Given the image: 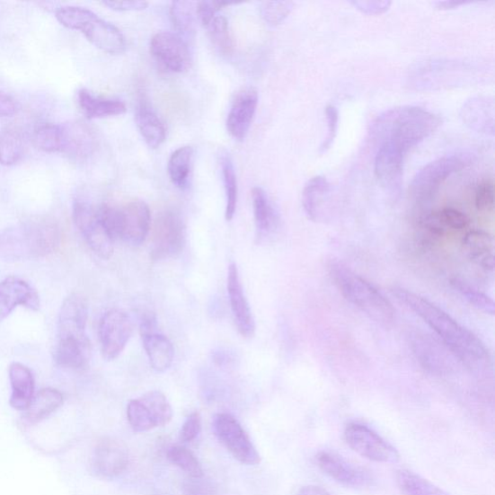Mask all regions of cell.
Instances as JSON below:
<instances>
[{
	"instance_id": "obj_1",
	"label": "cell",
	"mask_w": 495,
	"mask_h": 495,
	"mask_svg": "<svg viewBox=\"0 0 495 495\" xmlns=\"http://www.w3.org/2000/svg\"><path fill=\"white\" fill-rule=\"evenodd\" d=\"M392 294L434 330L455 359L475 370L489 364L490 353L484 342L447 313L408 289L395 287Z\"/></svg>"
},
{
	"instance_id": "obj_2",
	"label": "cell",
	"mask_w": 495,
	"mask_h": 495,
	"mask_svg": "<svg viewBox=\"0 0 495 495\" xmlns=\"http://www.w3.org/2000/svg\"><path fill=\"white\" fill-rule=\"evenodd\" d=\"M441 124L439 117L420 107L405 106L385 111L374 121L370 134L379 146L387 144L405 155L433 135Z\"/></svg>"
},
{
	"instance_id": "obj_3",
	"label": "cell",
	"mask_w": 495,
	"mask_h": 495,
	"mask_svg": "<svg viewBox=\"0 0 495 495\" xmlns=\"http://www.w3.org/2000/svg\"><path fill=\"white\" fill-rule=\"evenodd\" d=\"M60 243L56 223L46 219L25 222L0 233V260L16 262L47 257L58 249Z\"/></svg>"
},
{
	"instance_id": "obj_4",
	"label": "cell",
	"mask_w": 495,
	"mask_h": 495,
	"mask_svg": "<svg viewBox=\"0 0 495 495\" xmlns=\"http://www.w3.org/2000/svg\"><path fill=\"white\" fill-rule=\"evenodd\" d=\"M327 269L340 293L354 306L376 323L387 324L394 320L395 310L391 302L349 266L338 260H331Z\"/></svg>"
},
{
	"instance_id": "obj_5",
	"label": "cell",
	"mask_w": 495,
	"mask_h": 495,
	"mask_svg": "<svg viewBox=\"0 0 495 495\" xmlns=\"http://www.w3.org/2000/svg\"><path fill=\"white\" fill-rule=\"evenodd\" d=\"M56 18L69 30L82 32L88 41L103 52L120 55L126 49L123 33L110 22L100 18L90 9L81 6H62Z\"/></svg>"
},
{
	"instance_id": "obj_6",
	"label": "cell",
	"mask_w": 495,
	"mask_h": 495,
	"mask_svg": "<svg viewBox=\"0 0 495 495\" xmlns=\"http://www.w3.org/2000/svg\"><path fill=\"white\" fill-rule=\"evenodd\" d=\"M471 162L468 156L451 155L428 164L414 177L411 185L412 197L420 202L430 200L438 194L448 177L467 168Z\"/></svg>"
},
{
	"instance_id": "obj_7",
	"label": "cell",
	"mask_w": 495,
	"mask_h": 495,
	"mask_svg": "<svg viewBox=\"0 0 495 495\" xmlns=\"http://www.w3.org/2000/svg\"><path fill=\"white\" fill-rule=\"evenodd\" d=\"M186 245V225L172 210L162 212L152 231L150 258L159 261L180 255Z\"/></svg>"
},
{
	"instance_id": "obj_8",
	"label": "cell",
	"mask_w": 495,
	"mask_h": 495,
	"mask_svg": "<svg viewBox=\"0 0 495 495\" xmlns=\"http://www.w3.org/2000/svg\"><path fill=\"white\" fill-rule=\"evenodd\" d=\"M213 429L216 437L238 462L247 465H257L261 463V455L257 448L233 415L228 413L216 415Z\"/></svg>"
},
{
	"instance_id": "obj_9",
	"label": "cell",
	"mask_w": 495,
	"mask_h": 495,
	"mask_svg": "<svg viewBox=\"0 0 495 495\" xmlns=\"http://www.w3.org/2000/svg\"><path fill=\"white\" fill-rule=\"evenodd\" d=\"M348 446L363 458L383 464H395L400 460L397 449L375 430L361 423H349L345 429Z\"/></svg>"
},
{
	"instance_id": "obj_10",
	"label": "cell",
	"mask_w": 495,
	"mask_h": 495,
	"mask_svg": "<svg viewBox=\"0 0 495 495\" xmlns=\"http://www.w3.org/2000/svg\"><path fill=\"white\" fill-rule=\"evenodd\" d=\"M133 331L134 324L128 314L119 309L107 312L99 324L101 352L104 359H117L128 344Z\"/></svg>"
},
{
	"instance_id": "obj_11",
	"label": "cell",
	"mask_w": 495,
	"mask_h": 495,
	"mask_svg": "<svg viewBox=\"0 0 495 495\" xmlns=\"http://www.w3.org/2000/svg\"><path fill=\"white\" fill-rule=\"evenodd\" d=\"M73 220L90 248L102 259L109 260L113 253V241L101 225L97 208L84 199H75Z\"/></svg>"
},
{
	"instance_id": "obj_12",
	"label": "cell",
	"mask_w": 495,
	"mask_h": 495,
	"mask_svg": "<svg viewBox=\"0 0 495 495\" xmlns=\"http://www.w3.org/2000/svg\"><path fill=\"white\" fill-rule=\"evenodd\" d=\"M150 52L159 65L172 73H182L191 66L189 44L180 35L161 31L152 37Z\"/></svg>"
},
{
	"instance_id": "obj_13",
	"label": "cell",
	"mask_w": 495,
	"mask_h": 495,
	"mask_svg": "<svg viewBox=\"0 0 495 495\" xmlns=\"http://www.w3.org/2000/svg\"><path fill=\"white\" fill-rule=\"evenodd\" d=\"M315 461L323 473L342 486L361 489L373 485L374 478L369 472L336 453L322 451Z\"/></svg>"
},
{
	"instance_id": "obj_14",
	"label": "cell",
	"mask_w": 495,
	"mask_h": 495,
	"mask_svg": "<svg viewBox=\"0 0 495 495\" xmlns=\"http://www.w3.org/2000/svg\"><path fill=\"white\" fill-rule=\"evenodd\" d=\"M151 227V213L143 200H132L119 208V240L126 244L141 246L147 238Z\"/></svg>"
},
{
	"instance_id": "obj_15",
	"label": "cell",
	"mask_w": 495,
	"mask_h": 495,
	"mask_svg": "<svg viewBox=\"0 0 495 495\" xmlns=\"http://www.w3.org/2000/svg\"><path fill=\"white\" fill-rule=\"evenodd\" d=\"M410 339L417 361L428 373L441 376L452 371L450 350L446 346H440L435 339L419 331L413 332Z\"/></svg>"
},
{
	"instance_id": "obj_16",
	"label": "cell",
	"mask_w": 495,
	"mask_h": 495,
	"mask_svg": "<svg viewBox=\"0 0 495 495\" xmlns=\"http://www.w3.org/2000/svg\"><path fill=\"white\" fill-rule=\"evenodd\" d=\"M258 105L259 94L255 88H244L235 95L227 114L226 129L236 141H244L248 136Z\"/></svg>"
},
{
	"instance_id": "obj_17",
	"label": "cell",
	"mask_w": 495,
	"mask_h": 495,
	"mask_svg": "<svg viewBox=\"0 0 495 495\" xmlns=\"http://www.w3.org/2000/svg\"><path fill=\"white\" fill-rule=\"evenodd\" d=\"M406 155L400 149L379 145L375 159V173L380 184L391 194L401 191Z\"/></svg>"
},
{
	"instance_id": "obj_18",
	"label": "cell",
	"mask_w": 495,
	"mask_h": 495,
	"mask_svg": "<svg viewBox=\"0 0 495 495\" xmlns=\"http://www.w3.org/2000/svg\"><path fill=\"white\" fill-rule=\"evenodd\" d=\"M19 306L38 311L40 298L28 282L11 276L0 282V323Z\"/></svg>"
},
{
	"instance_id": "obj_19",
	"label": "cell",
	"mask_w": 495,
	"mask_h": 495,
	"mask_svg": "<svg viewBox=\"0 0 495 495\" xmlns=\"http://www.w3.org/2000/svg\"><path fill=\"white\" fill-rule=\"evenodd\" d=\"M302 205L307 217L314 223H325L332 216V188L323 176L313 177L305 185Z\"/></svg>"
},
{
	"instance_id": "obj_20",
	"label": "cell",
	"mask_w": 495,
	"mask_h": 495,
	"mask_svg": "<svg viewBox=\"0 0 495 495\" xmlns=\"http://www.w3.org/2000/svg\"><path fill=\"white\" fill-rule=\"evenodd\" d=\"M129 452L124 444L112 438L100 440L93 456L94 473L103 478H114L126 471Z\"/></svg>"
},
{
	"instance_id": "obj_21",
	"label": "cell",
	"mask_w": 495,
	"mask_h": 495,
	"mask_svg": "<svg viewBox=\"0 0 495 495\" xmlns=\"http://www.w3.org/2000/svg\"><path fill=\"white\" fill-rule=\"evenodd\" d=\"M98 146L96 133L83 122L62 124V146L60 154L74 160H85L95 154Z\"/></svg>"
},
{
	"instance_id": "obj_22",
	"label": "cell",
	"mask_w": 495,
	"mask_h": 495,
	"mask_svg": "<svg viewBox=\"0 0 495 495\" xmlns=\"http://www.w3.org/2000/svg\"><path fill=\"white\" fill-rule=\"evenodd\" d=\"M227 294L238 332L245 338H252L256 332V323L234 263L227 271Z\"/></svg>"
},
{
	"instance_id": "obj_23",
	"label": "cell",
	"mask_w": 495,
	"mask_h": 495,
	"mask_svg": "<svg viewBox=\"0 0 495 495\" xmlns=\"http://www.w3.org/2000/svg\"><path fill=\"white\" fill-rule=\"evenodd\" d=\"M88 317L86 301L79 295L70 296L62 304L58 317L57 339L87 338L85 328Z\"/></svg>"
},
{
	"instance_id": "obj_24",
	"label": "cell",
	"mask_w": 495,
	"mask_h": 495,
	"mask_svg": "<svg viewBox=\"0 0 495 495\" xmlns=\"http://www.w3.org/2000/svg\"><path fill=\"white\" fill-rule=\"evenodd\" d=\"M469 219L462 211L451 208L431 212L420 220L424 236L435 241L449 231H462L468 225Z\"/></svg>"
},
{
	"instance_id": "obj_25",
	"label": "cell",
	"mask_w": 495,
	"mask_h": 495,
	"mask_svg": "<svg viewBox=\"0 0 495 495\" xmlns=\"http://www.w3.org/2000/svg\"><path fill=\"white\" fill-rule=\"evenodd\" d=\"M92 346L90 339H57L55 350L56 362L71 370H84L91 361Z\"/></svg>"
},
{
	"instance_id": "obj_26",
	"label": "cell",
	"mask_w": 495,
	"mask_h": 495,
	"mask_svg": "<svg viewBox=\"0 0 495 495\" xmlns=\"http://www.w3.org/2000/svg\"><path fill=\"white\" fill-rule=\"evenodd\" d=\"M9 378L12 389L10 404L16 411L28 409L34 397V377L27 366L12 363L9 367Z\"/></svg>"
},
{
	"instance_id": "obj_27",
	"label": "cell",
	"mask_w": 495,
	"mask_h": 495,
	"mask_svg": "<svg viewBox=\"0 0 495 495\" xmlns=\"http://www.w3.org/2000/svg\"><path fill=\"white\" fill-rule=\"evenodd\" d=\"M77 100L79 107L88 119L119 117L127 110L121 100L95 95L86 88L79 91Z\"/></svg>"
},
{
	"instance_id": "obj_28",
	"label": "cell",
	"mask_w": 495,
	"mask_h": 495,
	"mask_svg": "<svg viewBox=\"0 0 495 495\" xmlns=\"http://www.w3.org/2000/svg\"><path fill=\"white\" fill-rule=\"evenodd\" d=\"M135 120L139 133L150 148L157 149L166 141V127L146 102L141 101L137 105Z\"/></svg>"
},
{
	"instance_id": "obj_29",
	"label": "cell",
	"mask_w": 495,
	"mask_h": 495,
	"mask_svg": "<svg viewBox=\"0 0 495 495\" xmlns=\"http://www.w3.org/2000/svg\"><path fill=\"white\" fill-rule=\"evenodd\" d=\"M464 122L469 128L487 135H493L494 105L488 98L477 97L466 102L461 110Z\"/></svg>"
},
{
	"instance_id": "obj_30",
	"label": "cell",
	"mask_w": 495,
	"mask_h": 495,
	"mask_svg": "<svg viewBox=\"0 0 495 495\" xmlns=\"http://www.w3.org/2000/svg\"><path fill=\"white\" fill-rule=\"evenodd\" d=\"M464 250L469 259L482 270H494V239L483 231H472L463 240Z\"/></svg>"
},
{
	"instance_id": "obj_31",
	"label": "cell",
	"mask_w": 495,
	"mask_h": 495,
	"mask_svg": "<svg viewBox=\"0 0 495 495\" xmlns=\"http://www.w3.org/2000/svg\"><path fill=\"white\" fill-rule=\"evenodd\" d=\"M253 216L259 238L272 234L278 225V216L268 194L261 187H255L252 191Z\"/></svg>"
},
{
	"instance_id": "obj_32",
	"label": "cell",
	"mask_w": 495,
	"mask_h": 495,
	"mask_svg": "<svg viewBox=\"0 0 495 495\" xmlns=\"http://www.w3.org/2000/svg\"><path fill=\"white\" fill-rule=\"evenodd\" d=\"M63 403L61 393L53 388H45L38 392L24 411L23 420L30 425L40 423L57 411Z\"/></svg>"
},
{
	"instance_id": "obj_33",
	"label": "cell",
	"mask_w": 495,
	"mask_h": 495,
	"mask_svg": "<svg viewBox=\"0 0 495 495\" xmlns=\"http://www.w3.org/2000/svg\"><path fill=\"white\" fill-rule=\"evenodd\" d=\"M142 340L151 367L159 373L168 371L174 358L172 341L159 332L144 336Z\"/></svg>"
},
{
	"instance_id": "obj_34",
	"label": "cell",
	"mask_w": 495,
	"mask_h": 495,
	"mask_svg": "<svg viewBox=\"0 0 495 495\" xmlns=\"http://www.w3.org/2000/svg\"><path fill=\"white\" fill-rule=\"evenodd\" d=\"M195 150L193 146H185L176 149L168 164L170 180L173 185L181 190L188 188L193 170Z\"/></svg>"
},
{
	"instance_id": "obj_35",
	"label": "cell",
	"mask_w": 495,
	"mask_h": 495,
	"mask_svg": "<svg viewBox=\"0 0 495 495\" xmlns=\"http://www.w3.org/2000/svg\"><path fill=\"white\" fill-rule=\"evenodd\" d=\"M172 27L188 44L196 35L197 3L174 2L170 8Z\"/></svg>"
},
{
	"instance_id": "obj_36",
	"label": "cell",
	"mask_w": 495,
	"mask_h": 495,
	"mask_svg": "<svg viewBox=\"0 0 495 495\" xmlns=\"http://www.w3.org/2000/svg\"><path fill=\"white\" fill-rule=\"evenodd\" d=\"M24 152V138L16 127H7L0 132V164L13 166L21 161Z\"/></svg>"
},
{
	"instance_id": "obj_37",
	"label": "cell",
	"mask_w": 495,
	"mask_h": 495,
	"mask_svg": "<svg viewBox=\"0 0 495 495\" xmlns=\"http://www.w3.org/2000/svg\"><path fill=\"white\" fill-rule=\"evenodd\" d=\"M221 169L225 193V220L232 221L237 207L238 185L234 164L227 152L221 155Z\"/></svg>"
},
{
	"instance_id": "obj_38",
	"label": "cell",
	"mask_w": 495,
	"mask_h": 495,
	"mask_svg": "<svg viewBox=\"0 0 495 495\" xmlns=\"http://www.w3.org/2000/svg\"><path fill=\"white\" fill-rule=\"evenodd\" d=\"M397 483L404 495H449L429 480L405 469L398 472Z\"/></svg>"
},
{
	"instance_id": "obj_39",
	"label": "cell",
	"mask_w": 495,
	"mask_h": 495,
	"mask_svg": "<svg viewBox=\"0 0 495 495\" xmlns=\"http://www.w3.org/2000/svg\"><path fill=\"white\" fill-rule=\"evenodd\" d=\"M139 400L145 404L156 428L166 426L172 421V408L167 397L162 392H147Z\"/></svg>"
},
{
	"instance_id": "obj_40",
	"label": "cell",
	"mask_w": 495,
	"mask_h": 495,
	"mask_svg": "<svg viewBox=\"0 0 495 495\" xmlns=\"http://www.w3.org/2000/svg\"><path fill=\"white\" fill-rule=\"evenodd\" d=\"M208 29L210 40L219 54L224 57L232 56L234 42L227 20L224 16H216Z\"/></svg>"
},
{
	"instance_id": "obj_41",
	"label": "cell",
	"mask_w": 495,
	"mask_h": 495,
	"mask_svg": "<svg viewBox=\"0 0 495 495\" xmlns=\"http://www.w3.org/2000/svg\"><path fill=\"white\" fill-rule=\"evenodd\" d=\"M451 286L473 306L488 314H494V302L487 295L474 288L459 278H453Z\"/></svg>"
},
{
	"instance_id": "obj_42",
	"label": "cell",
	"mask_w": 495,
	"mask_h": 495,
	"mask_svg": "<svg viewBox=\"0 0 495 495\" xmlns=\"http://www.w3.org/2000/svg\"><path fill=\"white\" fill-rule=\"evenodd\" d=\"M168 459L188 475L199 479L203 476L202 467L192 451L182 446H172L168 451Z\"/></svg>"
},
{
	"instance_id": "obj_43",
	"label": "cell",
	"mask_w": 495,
	"mask_h": 495,
	"mask_svg": "<svg viewBox=\"0 0 495 495\" xmlns=\"http://www.w3.org/2000/svg\"><path fill=\"white\" fill-rule=\"evenodd\" d=\"M35 143L48 154L61 152L62 124H44L35 132Z\"/></svg>"
},
{
	"instance_id": "obj_44",
	"label": "cell",
	"mask_w": 495,
	"mask_h": 495,
	"mask_svg": "<svg viewBox=\"0 0 495 495\" xmlns=\"http://www.w3.org/2000/svg\"><path fill=\"white\" fill-rule=\"evenodd\" d=\"M127 419L132 429L137 433H145L156 428L154 420L141 400L130 401L127 406Z\"/></svg>"
},
{
	"instance_id": "obj_45",
	"label": "cell",
	"mask_w": 495,
	"mask_h": 495,
	"mask_svg": "<svg viewBox=\"0 0 495 495\" xmlns=\"http://www.w3.org/2000/svg\"><path fill=\"white\" fill-rule=\"evenodd\" d=\"M294 5L291 2H264L261 4V15L265 22L275 27L285 21Z\"/></svg>"
},
{
	"instance_id": "obj_46",
	"label": "cell",
	"mask_w": 495,
	"mask_h": 495,
	"mask_svg": "<svg viewBox=\"0 0 495 495\" xmlns=\"http://www.w3.org/2000/svg\"><path fill=\"white\" fill-rule=\"evenodd\" d=\"M326 119H327V135L323 139L321 146L320 152L322 155L331 148L334 144L339 126V111L333 105H328L325 109Z\"/></svg>"
},
{
	"instance_id": "obj_47",
	"label": "cell",
	"mask_w": 495,
	"mask_h": 495,
	"mask_svg": "<svg viewBox=\"0 0 495 495\" xmlns=\"http://www.w3.org/2000/svg\"><path fill=\"white\" fill-rule=\"evenodd\" d=\"M494 184L486 181L479 184L475 195V206L479 211L492 212L494 209Z\"/></svg>"
},
{
	"instance_id": "obj_48",
	"label": "cell",
	"mask_w": 495,
	"mask_h": 495,
	"mask_svg": "<svg viewBox=\"0 0 495 495\" xmlns=\"http://www.w3.org/2000/svg\"><path fill=\"white\" fill-rule=\"evenodd\" d=\"M237 4L236 3L228 2H200L197 3V16L205 27H208L209 23L216 17V14L226 6Z\"/></svg>"
},
{
	"instance_id": "obj_49",
	"label": "cell",
	"mask_w": 495,
	"mask_h": 495,
	"mask_svg": "<svg viewBox=\"0 0 495 495\" xmlns=\"http://www.w3.org/2000/svg\"><path fill=\"white\" fill-rule=\"evenodd\" d=\"M201 417L199 412L190 414L181 428L180 438L183 442H191L200 434Z\"/></svg>"
},
{
	"instance_id": "obj_50",
	"label": "cell",
	"mask_w": 495,
	"mask_h": 495,
	"mask_svg": "<svg viewBox=\"0 0 495 495\" xmlns=\"http://www.w3.org/2000/svg\"><path fill=\"white\" fill-rule=\"evenodd\" d=\"M19 110L18 102L9 94L0 91V119L15 116Z\"/></svg>"
},
{
	"instance_id": "obj_51",
	"label": "cell",
	"mask_w": 495,
	"mask_h": 495,
	"mask_svg": "<svg viewBox=\"0 0 495 495\" xmlns=\"http://www.w3.org/2000/svg\"><path fill=\"white\" fill-rule=\"evenodd\" d=\"M350 4L361 12L366 13V14L370 15L383 14L391 5L390 2H373V0H370V2H352Z\"/></svg>"
},
{
	"instance_id": "obj_52",
	"label": "cell",
	"mask_w": 495,
	"mask_h": 495,
	"mask_svg": "<svg viewBox=\"0 0 495 495\" xmlns=\"http://www.w3.org/2000/svg\"><path fill=\"white\" fill-rule=\"evenodd\" d=\"M102 4L118 12L142 11L148 6L146 2H104Z\"/></svg>"
},
{
	"instance_id": "obj_53",
	"label": "cell",
	"mask_w": 495,
	"mask_h": 495,
	"mask_svg": "<svg viewBox=\"0 0 495 495\" xmlns=\"http://www.w3.org/2000/svg\"><path fill=\"white\" fill-rule=\"evenodd\" d=\"M156 332H158L156 315L150 312L145 314L141 321V325H139V333H141V337Z\"/></svg>"
},
{
	"instance_id": "obj_54",
	"label": "cell",
	"mask_w": 495,
	"mask_h": 495,
	"mask_svg": "<svg viewBox=\"0 0 495 495\" xmlns=\"http://www.w3.org/2000/svg\"><path fill=\"white\" fill-rule=\"evenodd\" d=\"M297 495H330V493L317 486H306L300 489Z\"/></svg>"
},
{
	"instance_id": "obj_55",
	"label": "cell",
	"mask_w": 495,
	"mask_h": 495,
	"mask_svg": "<svg viewBox=\"0 0 495 495\" xmlns=\"http://www.w3.org/2000/svg\"><path fill=\"white\" fill-rule=\"evenodd\" d=\"M435 4L440 9H453L464 4V3L438 2Z\"/></svg>"
}]
</instances>
